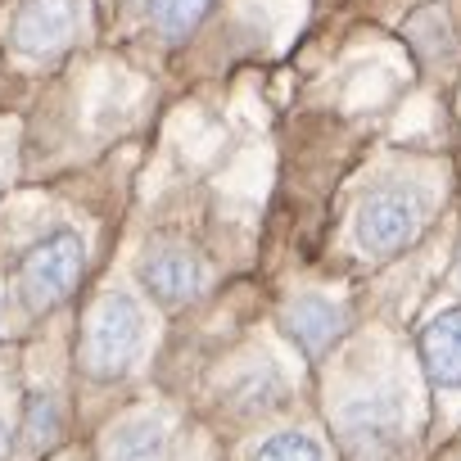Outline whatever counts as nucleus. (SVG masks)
<instances>
[{"label": "nucleus", "instance_id": "nucleus-11", "mask_svg": "<svg viewBox=\"0 0 461 461\" xmlns=\"http://www.w3.org/2000/svg\"><path fill=\"white\" fill-rule=\"evenodd\" d=\"M249 461H326V447L308 429H281L254 447Z\"/></svg>", "mask_w": 461, "mask_h": 461}, {"label": "nucleus", "instance_id": "nucleus-10", "mask_svg": "<svg viewBox=\"0 0 461 461\" xmlns=\"http://www.w3.org/2000/svg\"><path fill=\"white\" fill-rule=\"evenodd\" d=\"M208 5H212V0H145V19L154 23L158 37L181 41V37H190L199 28Z\"/></svg>", "mask_w": 461, "mask_h": 461}, {"label": "nucleus", "instance_id": "nucleus-9", "mask_svg": "<svg viewBox=\"0 0 461 461\" xmlns=\"http://www.w3.org/2000/svg\"><path fill=\"white\" fill-rule=\"evenodd\" d=\"M167 420L163 416H131L122 420L109 443H104V461H163L167 456Z\"/></svg>", "mask_w": 461, "mask_h": 461}, {"label": "nucleus", "instance_id": "nucleus-1", "mask_svg": "<svg viewBox=\"0 0 461 461\" xmlns=\"http://www.w3.org/2000/svg\"><path fill=\"white\" fill-rule=\"evenodd\" d=\"M145 348V312L140 303L127 294V290H109L91 317H86V330H82V366L91 380L100 384H113L122 380L136 357Z\"/></svg>", "mask_w": 461, "mask_h": 461}, {"label": "nucleus", "instance_id": "nucleus-6", "mask_svg": "<svg viewBox=\"0 0 461 461\" xmlns=\"http://www.w3.org/2000/svg\"><path fill=\"white\" fill-rule=\"evenodd\" d=\"M77 28V0H19L10 19V46L23 59H46L68 46Z\"/></svg>", "mask_w": 461, "mask_h": 461}, {"label": "nucleus", "instance_id": "nucleus-5", "mask_svg": "<svg viewBox=\"0 0 461 461\" xmlns=\"http://www.w3.org/2000/svg\"><path fill=\"white\" fill-rule=\"evenodd\" d=\"M136 281L140 290L163 303V308H185L203 294L208 285V267L199 254L181 249V245H149L140 258H136Z\"/></svg>", "mask_w": 461, "mask_h": 461}, {"label": "nucleus", "instance_id": "nucleus-12", "mask_svg": "<svg viewBox=\"0 0 461 461\" xmlns=\"http://www.w3.org/2000/svg\"><path fill=\"white\" fill-rule=\"evenodd\" d=\"M281 393H285L281 375L272 366H263V371H249L236 389H230V407L236 411H267V407L281 402Z\"/></svg>", "mask_w": 461, "mask_h": 461}, {"label": "nucleus", "instance_id": "nucleus-8", "mask_svg": "<svg viewBox=\"0 0 461 461\" xmlns=\"http://www.w3.org/2000/svg\"><path fill=\"white\" fill-rule=\"evenodd\" d=\"M285 326L308 357H321L348 330V312H344V303H335L326 294H299L285 308Z\"/></svg>", "mask_w": 461, "mask_h": 461}, {"label": "nucleus", "instance_id": "nucleus-3", "mask_svg": "<svg viewBox=\"0 0 461 461\" xmlns=\"http://www.w3.org/2000/svg\"><path fill=\"white\" fill-rule=\"evenodd\" d=\"M420 221H425V203L416 190L375 185L362 194L353 212V240L366 258H393L420 236Z\"/></svg>", "mask_w": 461, "mask_h": 461}, {"label": "nucleus", "instance_id": "nucleus-4", "mask_svg": "<svg viewBox=\"0 0 461 461\" xmlns=\"http://www.w3.org/2000/svg\"><path fill=\"white\" fill-rule=\"evenodd\" d=\"M339 434L357 461H393L402 447V402L393 393H362L339 407Z\"/></svg>", "mask_w": 461, "mask_h": 461}, {"label": "nucleus", "instance_id": "nucleus-14", "mask_svg": "<svg viewBox=\"0 0 461 461\" xmlns=\"http://www.w3.org/2000/svg\"><path fill=\"white\" fill-rule=\"evenodd\" d=\"M10 456V425H5V416H0V461Z\"/></svg>", "mask_w": 461, "mask_h": 461}, {"label": "nucleus", "instance_id": "nucleus-13", "mask_svg": "<svg viewBox=\"0 0 461 461\" xmlns=\"http://www.w3.org/2000/svg\"><path fill=\"white\" fill-rule=\"evenodd\" d=\"M23 434L32 447H50L59 434H64V407L55 393H32L28 398V420H23Z\"/></svg>", "mask_w": 461, "mask_h": 461}, {"label": "nucleus", "instance_id": "nucleus-2", "mask_svg": "<svg viewBox=\"0 0 461 461\" xmlns=\"http://www.w3.org/2000/svg\"><path fill=\"white\" fill-rule=\"evenodd\" d=\"M82 272H86V240L73 226H55L37 245L23 249L14 285L28 312H50L77 290Z\"/></svg>", "mask_w": 461, "mask_h": 461}, {"label": "nucleus", "instance_id": "nucleus-7", "mask_svg": "<svg viewBox=\"0 0 461 461\" xmlns=\"http://www.w3.org/2000/svg\"><path fill=\"white\" fill-rule=\"evenodd\" d=\"M416 353H420V371L434 389H461V303L443 308L425 321Z\"/></svg>", "mask_w": 461, "mask_h": 461}]
</instances>
